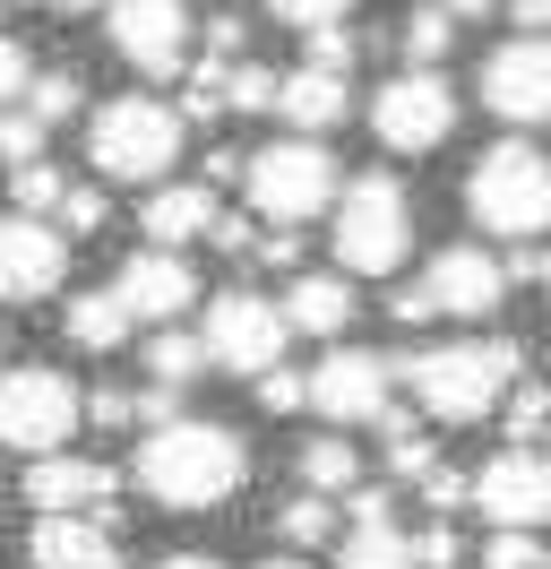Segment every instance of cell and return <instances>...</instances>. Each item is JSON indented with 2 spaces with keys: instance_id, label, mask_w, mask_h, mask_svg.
I'll use <instances>...</instances> for the list:
<instances>
[{
  "instance_id": "ba28073f",
  "label": "cell",
  "mask_w": 551,
  "mask_h": 569,
  "mask_svg": "<svg viewBox=\"0 0 551 569\" xmlns=\"http://www.w3.org/2000/svg\"><path fill=\"white\" fill-rule=\"evenodd\" d=\"M207 355L224 362V371H241V380H268V371H284V337H293V320L276 311L268 293H250V284H233V293H216L207 302Z\"/></svg>"
},
{
  "instance_id": "74e56055",
  "label": "cell",
  "mask_w": 551,
  "mask_h": 569,
  "mask_svg": "<svg viewBox=\"0 0 551 569\" xmlns=\"http://www.w3.org/2000/svg\"><path fill=\"white\" fill-rule=\"evenodd\" d=\"M310 70H353V36H344V27H319V36H310Z\"/></svg>"
},
{
  "instance_id": "1f68e13d",
  "label": "cell",
  "mask_w": 551,
  "mask_h": 569,
  "mask_svg": "<svg viewBox=\"0 0 551 569\" xmlns=\"http://www.w3.org/2000/svg\"><path fill=\"white\" fill-rule=\"evenodd\" d=\"M276 104H284V70L241 61V70H233V112H276Z\"/></svg>"
},
{
  "instance_id": "8d00e7d4",
  "label": "cell",
  "mask_w": 551,
  "mask_h": 569,
  "mask_svg": "<svg viewBox=\"0 0 551 569\" xmlns=\"http://www.w3.org/2000/svg\"><path fill=\"white\" fill-rule=\"evenodd\" d=\"M388 311H397V320H405V328L440 320V293H431V277H422V284H397V293H388Z\"/></svg>"
},
{
  "instance_id": "ee69618b",
  "label": "cell",
  "mask_w": 551,
  "mask_h": 569,
  "mask_svg": "<svg viewBox=\"0 0 551 569\" xmlns=\"http://www.w3.org/2000/svg\"><path fill=\"white\" fill-rule=\"evenodd\" d=\"M207 242H216V250H233V259H241V250H259L268 233H250V216H224V224H216Z\"/></svg>"
},
{
  "instance_id": "2e32d148",
  "label": "cell",
  "mask_w": 551,
  "mask_h": 569,
  "mask_svg": "<svg viewBox=\"0 0 551 569\" xmlns=\"http://www.w3.org/2000/svg\"><path fill=\"white\" fill-rule=\"evenodd\" d=\"M121 302H130L138 320H156V328H172L181 320V311H190V293H199V277H190V259H181V250H130V259H121Z\"/></svg>"
},
{
  "instance_id": "816d5d0a",
  "label": "cell",
  "mask_w": 551,
  "mask_h": 569,
  "mask_svg": "<svg viewBox=\"0 0 551 569\" xmlns=\"http://www.w3.org/2000/svg\"><path fill=\"white\" fill-rule=\"evenodd\" d=\"M448 9H491V0H448Z\"/></svg>"
},
{
  "instance_id": "db71d44e",
  "label": "cell",
  "mask_w": 551,
  "mask_h": 569,
  "mask_svg": "<svg viewBox=\"0 0 551 569\" xmlns=\"http://www.w3.org/2000/svg\"><path fill=\"white\" fill-rule=\"evenodd\" d=\"M543 284H551V250H543Z\"/></svg>"
},
{
  "instance_id": "7c38bea8",
  "label": "cell",
  "mask_w": 551,
  "mask_h": 569,
  "mask_svg": "<svg viewBox=\"0 0 551 569\" xmlns=\"http://www.w3.org/2000/svg\"><path fill=\"white\" fill-rule=\"evenodd\" d=\"M474 509L491 527H551V458L543 449H509L474 475Z\"/></svg>"
},
{
  "instance_id": "60d3db41",
  "label": "cell",
  "mask_w": 551,
  "mask_h": 569,
  "mask_svg": "<svg viewBox=\"0 0 551 569\" xmlns=\"http://www.w3.org/2000/svg\"><path fill=\"white\" fill-rule=\"evenodd\" d=\"M61 216H69V233H103V216H112V208H103V190H69Z\"/></svg>"
},
{
  "instance_id": "484cf974",
  "label": "cell",
  "mask_w": 551,
  "mask_h": 569,
  "mask_svg": "<svg viewBox=\"0 0 551 569\" xmlns=\"http://www.w3.org/2000/svg\"><path fill=\"white\" fill-rule=\"evenodd\" d=\"M482 561H491V569H551V543L534 527H491Z\"/></svg>"
},
{
  "instance_id": "e0dca14e",
  "label": "cell",
  "mask_w": 551,
  "mask_h": 569,
  "mask_svg": "<svg viewBox=\"0 0 551 569\" xmlns=\"http://www.w3.org/2000/svg\"><path fill=\"white\" fill-rule=\"evenodd\" d=\"M431 293H440V311H457V320H491L500 311V293H509V277H500V259L474 242H457L431 259Z\"/></svg>"
},
{
  "instance_id": "c3c4849f",
  "label": "cell",
  "mask_w": 551,
  "mask_h": 569,
  "mask_svg": "<svg viewBox=\"0 0 551 569\" xmlns=\"http://www.w3.org/2000/svg\"><path fill=\"white\" fill-rule=\"evenodd\" d=\"M233 173H250V164H241L233 147H207V181H233Z\"/></svg>"
},
{
  "instance_id": "7bdbcfd3",
  "label": "cell",
  "mask_w": 551,
  "mask_h": 569,
  "mask_svg": "<svg viewBox=\"0 0 551 569\" xmlns=\"http://www.w3.org/2000/svg\"><path fill=\"white\" fill-rule=\"evenodd\" d=\"M259 268H302V233H293V224H268V242H259Z\"/></svg>"
},
{
  "instance_id": "681fc988",
  "label": "cell",
  "mask_w": 551,
  "mask_h": 569,
  "mask_svg": "<svg viewBox=\"0 0 551 569\" xmlns=\"http://www.w3.org/2000/svg\"><path fill=\"white\" fill-rule=\"evenodd\" d=\"M156 569H224V561H207V552H172V561H156Z\"/></svg>"
},
{
  "instance_id": "d590c367",
  "label": "cell",
  "mask_w": 551,
  "mask_h": 569,
  "mask_svg": "<svg viewBox=\"0 0 551 569\" xmlns=\"http://www.w3.org/2000/svg\"><path fill=\"white\" fill-rule=\"evenodd\" d=\"M87 415H96V431H130V423H147L130 389H96V397H87Z\"/></svg>"
},
{
  "instance_id": "f35d334b",
  "label": "cell",
  "mask_w": 551,
  "mask_h": 569,
  "mask_svg": "<svg viewBox=\"0 0 551 569\" xmlns=\"http://www.w3.org/2000/svg\"><path fill=\"white\" fill-rule=\"evenodd\" d=\"M259 406H268V415H293V406H310V380H293V371H268V380H259Z\"/></svg>"
},
{
  "instance_id": "ac0fdd59",
  "label": "cell",
  "mask_w": 551,
  "mask_h": 569,
  "mask_svg": "<svg viewBox=\"0 0 551 569\" xmlns=\"http://www.w3.org/2000/svg\"><path fill=\"white\" fill-rule=\"evenodd\" d=\"M138 224H147V242H156V250H181V242H199V233H216L224 208H216L207 181H156V199L138 208Z\"/></svg>"
},
{
  "instance_id": "b9f144b4",
  "label": "cell",
  "mask_w": 551,
  "mask_h": 569,
  "mask_svg": "<svg viewBox=\"0 0 551 569\" xmlns=\"http://www.w3.org/2000/svg\"><path fill=\"white\" fill-rule=\"evenodd\" d=\"M0 87H9V96H34V52L27 43H0Z\"/></svg>"
},
{
  "instance_id": "f1b7e54d",
  "label": "cell",
  "mask_w": 551,
  "mask_h": 569,
  "mask_svg": "<svg viewBox=\"0 0 551 569\" xmlns=\"http://www.w3.org/2000/svg\"><path fill=\"white\" fill-rule=\"evenodd\" d=\"M500 415H509V440L525 449V440H543V431H551V389H534V380H517Z\"/></svg>"
},
{
  "instance_id": "5b68a950",
  "label": "cell",
  "mask_w": 551,
  "mask_h": 569,
  "mask_svg": "<svg viewBox=\"0 0 551 569\" xmlns=\"http://www.w3.org/2000/svg\"><path fill=\"white\" fill-rule=\"evenodd\" d=\"M465 208H474L482 233H500V242H525V233H543L551 224V164L534 147H491L465 181Z\"/></svg>"
},
{
  "instance_id": "8992f818",
  "label": "cell",
  "mask_w": 551,
  "mask_h": 569,
  "mask_svg": "<svg viewBox=\"0 0 551 569\" xmlns=\"http://www.w3.org/2000/svg\"><path fill=\"white\" fill-rule=\"evenodd\" d=\"M241 190H250V216H268V224H302V216L337 208V164H328V147L284 139V147H259V156H250Z\"/></svg>"
},
{
  "instance_id": "f6af8a7d",
  "label": "cell",
  "mask_w": 551,
  "mask_h": 569,
  "mask_svg": "<svg viewBox=\"0 0 551 569\" xmlns=\"http://www.w3.org/2000/svg\"><path fill=\"white\" fill-rule=\"evenodd\" d=\"M422 569H457V527H422Z\"/></svg>"
},
{
  "instance_id": "6da1fadb",
  "label": "cell",
  "mask_w": 551,
  "mask_h": 569,
  "mask_svg": "<svg viewBox=\"0 0 551 569\" xmlns=\"http://www.w3.org/2000/svg\"><path fill=\"white\" fill-rule=\"evenodd\" d=\"M517 371H525L517 337H465V346H440V355H397V380H413V397L440 423H482L491 406H509Z\"/></svg>"
},
{
  "instance_id": "bcb514c9",
  "label": "cell",
  "mask_w": 551,
  "mask_h": 569,
  "mask_svg": "<svg viewBox=\"0 0 551 569\" xmlns=\"http://www.w3.org/2000/svg\"><path fill=\"white\" fill-rule=\"evenodd\" d=\"M509 18L525 27V36H551V0H509Z\"/></svg>"
},
{
  "instance_id": "f546056e",
  "label": "cell",
  "mask_w": 551,
  "mask_h": 569,
  "mask_svg": "<svg viewBox=\"0 0 551 569\" xmlns=\"http://www.w3.org/2000/svg\"><path fill=\"white\" fill-rule=\"evenodd\" d=\"M388 466H397V483H431L440 475V458H431V440L405 423H388Z\"/></svg>"
},
{
  "instance_id": "3957f363",
  "label": "cell",
  "mask_w": 551,
  "mask_h": 569,
  "mask_svg": "<svg viewBox=\"0 0 551 569\" xmlns=\"http://www.w3.org/2000/svg\"><path fill=\"white\" fill-rule=\"evenodd\" d=\"M328 233H337V268H344V277H388V268H405L413 199L388 173H362V181H344Z\"/></svg>"
},
{
  "instance_id": "e575fe53",
  "label": "cell",
  "mask_w": 551,
  "mask_h": 569,
  "mask_svg": "<svg viewBox=\"0 0 551 569\" xmlns=\"http://www.w3.org/2000/svg\"><path fill=\"white\" fill-rule=\"evenodd\" d=\"M276 18H284V27H302V36H319V27H344V9H353V0H268Z\"/></svg>"
},
{
  "instance_id": "d4e9b609",
  "label": "cell",
  "mask_w": 551,
  "mask_h": 569,
  "mask_svg": "<svg viewBox=\"0 0 551 569\" xmlns=\"http://www.w3.org/2000/svg\"><path fill=\"white\" fill-rule=\"evenodd\" d=\"M207 337H190V328H156L147 337V371H156V389H181V380H199L207 371Z\"/></svg>"
},
{
  "instance_id": "ffe728a7",
  "label": "cell",
  "mask_w": 551,
  "mask_h": 569,
  "mask_svg": "<svg viewBox=\"0 0 551 569\" xmlns=\"http://www.w3.org/2000/svg\"><path fill=\"white\" fill-rule=\"evenodd\" d=\"M61 328H69V346H87V355H112V346H130L138 311L121 302V284H96V293H78V302L61 311Z\"/></svg>"
},
{
  "instance_id": "9c48e42d",
  "label": "cell",
  "mask_w": 551,
  "mask_h": 569,
  "mask_svg": "<svg viewBox=\"0 0 551 569\" xmlns=\"http://www.w3.org/2000/svg\"><path fill=\"white\" fill-rule=\"evenodd\" d=\"M371 130H379L388 156H431V147L457 130V96H448V78L440 70L388 78V87H379V104H371Z\"/></svg>"
},
{
  "instance_id": "7a4b0ae2",
  "label": "cell",
  "mask_w": 551,
  "mask_h": 569,
  "mask_svg": "<svg viewBox=\"0 0 551 569\" xmlns=\"http://www.w3.org/2000/svg\"><path fill=\"white\" fill-rule=\"evenodd\" d=\"M241 475H250V449L224 423H164L138 449V492H156L164 509H216L241 492Z\"/></svg>"
},
{
  "instance_id": "83f0119b",
  "label": "cell",
  "mask_w": 551,
  "mask_h": 569,
  "mask_svg": "<svg viewBox=\"0 0 551 569\" xmlns=\"http://www.w3.org/2000/svg\"><path fill=\"white\" fill-rule=\"evenodd\" d=\"M78 104H87V87H78V70H43V78H34V96H27V112L43 121V130H52V121H69Z\"/></svg>"
},
{
  "instance_id": "d6986e66",
  "label": "cell",
  "mask_w": 551,
  "mask_h": 569,
  "mask_svg": "<svg viewBox=\"0 0 551 569\" xmlns=\"http://www.w3.org/2000/svg\"><path fill=\"white\" fill-rule=\"evenodd\" d=\"M34 569H121L103 518H34Z\"/></svg>"
},
{
  "instance_id": "603a6c76",
  "label": "cell",
  "mask_w": 551,
  "mask_h": 569,
  "mask_svg": "<svg viewBox=\"0 0 551 569\" xmlns=\"http://www.w3.org/2000/svg\"><path fill=\"white\" fill-rule=\"evenodd\" d=\"M337 561L344 569H413L422 561V535H397V518H371V527H344Z\"/></svg>"
},
{
  "instance_id": "9a60e30c",
  "label": "cell",
  "mask_w": 551,
  "mask_h": 569,
  "mask_svg": "<svg viewBox=\"0 0 551 569\" xmlns=\"http://www.w3.org/2000/svg\"><path fill=\"white\" fill-rule=\"evenodd\" d=\"M112 466H87V458H34L27 466V500L34 518H112Z\"/></svg>"
},
{
  "instance_id": "f5cc1de1",
  "label": "cell",
  "mask_w": 551,
  "mask_h": 569,
  "mask_svg": "<svg viewBox=\"0 0 551 569\" xmlns=\"http://www.w3.org/2000/svg\"><path fill=\"white\" fill-rule=\"evenodd\" d=\"M52 9H96V0H52Z\"/></svg>"
},
{
  "instance_id": "44dd1931",
  "label": "cell",
  "mask_w": 551,
  "mask_h": 569,
  "mask_svg": "<svg viewBox=\"0 0 551 569\" xmlns=\"http://www.w3.org/2000/svg\"><path fill=\"white\" fill-rule=\"evenodd\" d=\"M276 112L310 139V130H337L344 112H353V96H344L337 70H310V61H302V70H284V104H276Z\"/></svg>"
},
{
  "instance_id": "ab89813d",
  "label": "cell",
  "mask_w": 551,
  "mask_h": 569,
  "mask_svg": "<svg viewBox=\"0 0 551 569\" xmlns=\"http://www.w3.org/2000/svg\"><path fill=\"white\" fill-rule=\"evenodd\" d=\"M422 500H431V509H465V500H474V475H457V466H440V475L422 483Z\"/></svg>"
},
{
  "instance_id": "7402d4cb",
  "label": "cell",
  "mask_w": 551,
  "mask_h": 569,
  "mask_svg": "<svg viewBox=\"0 0 551 569\" xmlns=\"http://www.w3.org/2000/svg\"><path fill=\"white\" fill-rule=\"evenodd\" d=\"M284 320L302 328V337H344V328H353V284H344V268L337 277H293Z\"/></svg>"
},
{
  "instance_id": "f907efd6",
  "label": "cell",
  "mask_w": 551,
  "mask_h": 569,
  "mask_svg": "<svg viewBox=\"0 0 551 569\" xmlns=\"http://www.w3.org/2000/svg\"><path fill=\"white\" fill-rule=\"evenodd\" d=\"M259 569H310V561H259Z\"/></svg>"
},
{
  "instance_id": "836d02e7",
  "label": "cell",
  "mask_w": 551,
  "mask_h": 569,
  "mask_svg": "<svg viewBox=\"0 0 551 569\" xmlns=\"http://www.w3.org/2000/svg\"><path fill=\"white\" fill-rule=\"evenodd\" d=\"M69 199V181L52 173V164H27V173H18V216H43V208H61Z\"/></svg>"
},
{
  "instance_id": "d6a6232c",
  "label": "cell",
  "mask_w": 551,
  "mask_h": 569,
  "mask_svg": "<svg viewBox=\"0 0 551 569\" xmlns=\"http://www.w3.org/2000/svg\"><path fill=\"white\" fill-rule=\"evenodd\" d=\"M337 535V509H328V492H310L284 509V543H328Z\"/></svg>"
},
{
  "instance_id": "8fae6325",
  "label": "cell",
  "mask_w": 551,
  "mask_h": 569,
  "mask_svg": "<svg viewBox=\"0 0 551 569\" xmlns=\"http://www.w3.org/2000/svg\"><path fill=\"white\" fill-rule=\"evenodd\" d=\"M112 52L138 78H172L190 52V9L181 0H112Z\"/></svg>"
},
{
  "instance_id": "cb8c5ba5",
  "label": "cell",
  "mask_w": 551,
  "mask_h": 569,
  "mask_svg": "<svg viewBox=\"0 0 551 569\" xmlns=\"http://www.w3.org/2000/svg\"><path fill=\"white\" fill-rule=\"evenodd\" d=\"M302 483H310V492H328V500L362 492V458H353L344 431H328V440H310V449H302Z\"/></svg>"
},
{
  "instance_id": "5bb4252c",
  "label": "cell",
  "mask_w": 551,
  "mask_h": 569,
  "mask_svg": "<svg viewBox=\"0 0 551 569\" xmlns=\"http://www.w3.org/2000/svg\"><path fill=\"white\" fill-rule=\"evenodd\" d=\"M69 277V233H52L43 216H9L0 224V293L9 302H43Z\"/></svg>"
},
{
  "instance_id": "7dc6e473",
  "label": "cell",
  "mask_w": 551,
  "mask_h": 569,
  "mask_svg": "<svg viewBox=\"0 0 551 569\" xmlns=\"http://www.w3.org/2000/svg\"><path fill=\"white\" fill-rule=\"evenodd\" d=\"M233 43H241V27H233V18H207V61H224Z\"/></svg>"
},
{
  "instance_id": "52a82bcc",
  "label": "cell",
  "mask_w": 551,
  "mask_h": 569,
  "mask_svg": "<svg viewBox=\"0 0 551 569\" xmlns=\"http://www.w3.org/2000/svg\"><path fill=\"white\" fill-rule=\"evenodd\" d=\"M78 415H87V397L69 389L61 371H43V362H27V371H9V389H0V440L18 449V458H61L69 431H78Z\"/></svg>"
},
{
  "instance_id": "30bf717a",
  "label": "cell",
  "mask_w": 551,
  "mask_h": 569,
  "mask_svg": "<svg viewBox=\"0 0 551 569\" xmlns=\"http://www.w3.org/2000/svg\"><path fill=\"white\" fill-rule=\"evenodd\" d=\"M388 389H397V362L344 346V355H328L310 371V415H319V423H397V415H388Z\"/></svg>"
},
{
  "instance_id": "4dcf8cb0",
  "label": "cell",
  "mask_w": 551,
  "mask_h": 569,
  "mask_svg": "<svg viewBox=\"0 0 551 569\" xmlns=\"http://www.w3.org/2000/svg\"><path fill=\"white\" fill-rule=\"evenodd\" d=\"M0 156H9V173H27V164H43V121H34L27 104L0 121Z\"/></svg>"
},
{
  "instance_id": "4316f807",
  "label": "cell",
  "mask_w": 551,
  "mask_h": 569,
  "mask_svg": "<svg viewBox=\"0 0 551 569\" xmlns=\"http://www.w3.org/2000/svg\"><path fill=\"white\" fill-rule=\"evenodd\" d=\"M448 36H457L448 9H413V18H405V70H431V61L448 52Z\"/></svg>"
},
{
  "instance_id": "4fadbf2b",
  "label": "cell",
  "mask_w": 551,
  "mask_h": 569,
  "mask_svg": "<svg viewBox=\"0 0 551 569\" xmlns=\"http://www.w3.org/2000/svg\"><path fill=\"white\" fill-rule=\"evenodd\" d=\"M482 104L500 121H551V36H517L482 61Z\"/></svg>"
},
{
  "instance_id": "277c9868",
  "label": "cell",
  "mask_w": 551,
  "mask_h": 569,
  "mask_svg": "<svg viewBox=\"0 0 551 569\" xmlns=\"http://www.w3.org/2000/svg\"><path fill=\"white\" fill-rule=\"evenodd\" d=\"M87 156H96L103 181H164L172 156H181V112L156 104V96H121V104L96 112Z\"/></svg>"
}]
</instances>
